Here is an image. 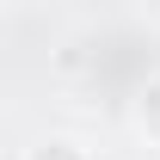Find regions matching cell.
<instances>
[{
  "instance_id": "cell-1",
  "label": "cell",
  "mask_w": 160,
  "mask_h": 160,
  "mask_svg": "<svg viewBox=\"0 0 160 160\" xmlns=\"http://www.w3.org/2000/svg\"><path fill=\"white\" fill-rule=\"evenodd\" d=\"M136 123H142V136L160 148V74L142 86V99H136Z\"/></svg>"
},
{
  "instance_id": "cell-2",
  "label": "cell",
  "mask_w": 160,
  "mask_h": 160,
  "mask_svg": "<svg viewBox=\"0 0 160 160\" xmlns=\"http://www.w3.org/2000/svg\"><path fill=\"white\" fill-rule=\"evenodd\" d=\"M25 160H86V148H80L74 136H43L25 148Z\"/></svg>"
},
{
  "instance_id": "cell-3",
  "label": "cell",
  "mask_w": 160,
  "mask_h": 160,
  "mask_svg": "<svg viewBox=\"0 0 160 160\" xmlns=\"http://www.w3.org/2000/svg\"><path fill=\"white\" fill-rule=\"evenodd\" d=\"M6 6H12V0H6Z\"/></svg>"
}]
</instances>
